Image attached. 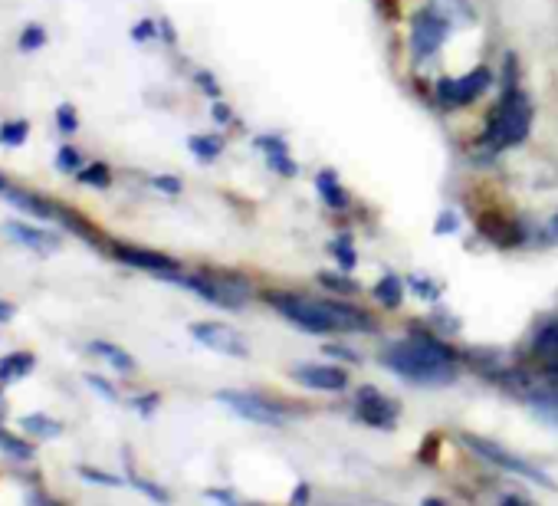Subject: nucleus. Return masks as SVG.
Instances as JSON below:
<instances>
[{"label": "nucleus", "mask_w": 558, "mask_h": 506, "mask_svg": "<svg viewBox=\"0 0 558 506\" xmlns=\"http://www.w3.org/2000/svg\"><path fill=\"white\" fill-rule=\"evenodd\" d=\"M263 299L270 303L289 326H296L309 336H335V332H375V316L355 303L332 296H309V293H286L266 290Z\"/></svg>", "instance_id": "f257e3e1"}, {"label": "nucleus", "mask_w": 558, "mask_h": 506, "mask_svg": "<svg viewBox=\"0 0 558 506\" xmlns=\"http://www.w3.org/2000/svg\"><path fill=\"white\" fill-rule=\"evenodd\" d=\"M381 362L398 378L421 388H444L453 385L460 375V359L444 339L430 336V332L414 329L408 339L394 342L381 355Z\"/></svg>", "instance_id": "f03ea898"}, {"label": "nucleus", "mask_w": 558, "mask_h": 506, "mask_svg": "<svg viewBox=\"0 0 558 506\" xmlns=\"http://www.w3.org/2000/svg\"><path fill=\"white\" fill-rule=\"evenodd\" d=\"M509 76L503 79V99L496 102V109L490 112V122L480 135V145L486 152H506V148H516L529 138L532 129V102L526 92L519 89V66L516 56H506Z\"/></svg>", "instance_id": "7ed1b4c3"}, {"label": "nucleus", "mask_w": 558, "mask_h": 506, "mask_svg": "<svg viewBox=\"0 0 558 506\" xmlns=\"http://www.w3.org/2000/svg\"><path fill=\"white\" fill-rule=\"evenodd\" d=\"M171 283L184 286L194 296H201L204 303H211L217 309H243L250 303L253 286L237 273H224V270H197V273H171Z\"/></svg>", "instance_id": "20e7f679"}, {"label": "nucleus", "mask_w": 558, "mask_h": 506, "mask_svg": "<svg viewBox=\"0 0 558 506\" xmlns=\"http://www.w3.org/2000/svg\"><path fill=\"white\" fill-rule=\"evenodd\" d=\"M460 441L467 444L470 451H473L476 457H480V460H486V464L506 470V474L526 477V480H532V483H539V487H552V477L545 474L542 467H536V464H532V460H526V457L513 454L509 447L496 444V441H486V437H476V434H463Z\"/></svg>", "instance_id": "39448f33"}, {"label": "nucleus", "mask_w": 558, "mask_h": 506, "mask_svg": "<svg viewBox=\"0 0 558 506\" xmlns=\"http://www.w3.org/2000/svg\"><path fill=\"white\" fill-rule=\"evenodd\" d=\"M450 30H453L450 23L440 17L430 4L417 10V14L411 17V30H408V50L414 56V63L434 60V56L444 50Z\"/></svg>", "instance_id": "423d86ee"}, {"label": "nucleus", "mask_w": 558, "mask_h": 506, "mask_svg": "<svg viewBox=\"0 0 558 506\" xmlns=\"http://www.w3.org/2000/svg\"><path fill=\"white\" fill-rule=\"evenodd\" d=\"M217 401L234 414H240V418L263 424V428H283V424L289 421V411L283 405H276V401L263 398V395H253V391L224 388V391H217Z\"/></svg>", "instance_id": "0eeeda50"}, {"label": "nucleus", "mask_w": 558, "mask_h": 506, "mask_svg": "<svg viewBox=\"0 0 558 506\" xmlns=\"http://www.w3.org/2000/svg\"><path fill=\"white\" fill-rule=\"evenodd\" d=\"M493 86V73L490 66H476L470 73L453 76V79H440L437 83V99L444 102L447 109H463L473 106L476 99L486 96V89Z\"/></svg>", "instance_id": "6e6552de"}, {"label": "nucleus", "mask_w": 558, "mask_h": 506, "mask_svg": "<svg viewBox=\"0 0 558 506\" xmlns=\"http://www.w3.org/2000/svg\"><path fill=\"white\" fill-rule=\"evenodd\" d=\"M355 418L362 424H368V428L391 431L401 418V405L394 398H388L381 388L362 385L355 391Z\"/></svg>", "instance_id": "1a4fd4ad"}, {"label": "nucleus", "mask_w": 558, "mask_h": 506, "mask_svg": "<svg viewBox=\"0 0 558 506\" xmlns=\"http://www.w3.org/2000/svg\"><path fill=\"white\" fill-rule=\"evenodd\" d=\"M191 336L201 342L204 349H211L217 355H230V359H247L250 355L247 339H243L237 329L224 326V322H194Z\"/></svg>", "instance_id": "9d476101"}, {"label": "nucleus", "mask_w": 558, "mask_h": 506, "mask_svg": "<svg viewBox=\"0 0 558 506\" xmlns=\"http://www.w3.org/2000/svg\"><path fill=\"white\" fill-rule=\"evenodd\" d=\"M112 253H115V260L125 263V267L151 273V276H161V280H168L171 273L181 270V263L174 260V257H168V253L145 250V247H135V244H115Z\"/></svg>", "instance_id": "9b49d317"}, {"label": "nucleus", "mask_w": 558, "mask_h": 506, "mask_svg": "<svg viewBox=\"0 0 558 506\" xmlns=\"http://www.w3.org/2000/svg\"><path fill=\"white\" fill-rule=\"evenodd\" d=\"M293 378L299 385L312 391H345L348 388V372L339 365H322V362H302L293 368Z\"/></svg>", "instance_id": "f8f14e48"}, {"label": "nucleus", "mask_w": 558, "mask_h": 506, "mask_svg": "<svg viewBox=\"0 0 558 506\" xmlns=\"http://www.w3.org/2000/svg\"><path fill=\"white\" fill-rule=\"evenodd\" d=\"M4 237L14 240V244H20V247L33 250V253H56L63 247L60 234L43 230V227H33V224H23V221H7L4 224Z\"/></svg>", "instance_id": "ddd939ff"}, {"label": "nucleus", "mask_w": 558, "mask_h": 506, "mask_svg": "<svg viewBox=\"0 0 558 506\" xmlns=\"http://www.w3.org/2000/svg\"><path fill=\"white\" fill-rule=\"evenodd\" d=\"M0 198H7L14 207H20V211H27L33 217H43V221H60V217H63V207L40 198V194H30V191H20V188H7Z\"/></svg>", "instance_id": "4468645a"}, {"label": "nucleus", "mask_w": 558, "mask_h": 506, "mask_svg": "<svg viewBox=\"0 0 558 506\" xmlns=\"http://www.w3.org/2000/svg\"><path fill=\"white\" fill-rule=\"evenodd\" d=\"M257 148L266 155V165H270L276 175H283V178H293L296 175V161H293V155H289V148H286V142L279 135H260L257 138Z\"/></svg>", "instance_id": "2eb2a0df"}, {"label": "nucleus", "mask_w": 558, "mask_h": 506, "mask_svg": "<svg viewBox=\"0 0 558 506\" xmlns=\"http://www.w3.org/2000/svg\"><path fill=\"white\" fill-rule=\"evenodd\" d=\"M86 349H89L92 355H99L102 362H109V365L115 368V372H125V375H129V372H135V368H138V362L132 359V355L125 352V349H119L115 342L96 339V342H89Z\"/></svg>", "instance_id": "dca6fc26"}, {"label": "nucleus", "mask_w": 558, "mask_h": 506, "mask_svg": "<svg viewBox=\"0 0 558 506\" xmlns=\"http://www.w3.org/2000/svg\"><path fill=\"white\" fill-rule=\"evenodd\" d=\"M316 191H319V198L332 207V211H342V207H348V191L342 188V181L335 171H319L316 175Z\"/></svg>", "instance_id": "f3484780"}, {"label": "nucleus", "mask_w": 558, "mask_h": 506, "mask_svg": "<svg viewBox=\"0 0 558 506\" xmlns=\"http://www.w3.org/2000/svg\"><path fill=\"white\" fill-rule=\"evenodd\" d=\"M33 365H37V359H33L30 352H7V355H0V385L17 382V378H27L33 372Z\"/></svg>", "instance_id": "a211bd4d"}, {"label": "nucleus", "mask_w": 558, "mask_h": 506, "mask_svg": "<svg viewBox=\"0 0 558 506\" xmlns=\"http://www.w3.org/2000/svg\"><path fill=\"white\" fill-rule=\"evenodd\" d=\"M532 355H536L539 362H549V365L558 362V319L545 322V326L539 329V336L532 339Z\"/></svg>", "instance_id": "6ab92c4d"}, {"label": "nucleus", "mask_w": 558, "mask_h": 506, "mask_svg": "<svg viewBox=\"0 0 558 506\" xmlns=\"http://www.w3.org/2000/svg\"><path fill=\"white\" fill-rule=\"evenodd\" d=\"M430 7H434L437 14L450 23V27H460V23H470L473 14H476L473 0H430Z\"/></svg>", "instance_id": "aec40b11"}, {"label": "nucleus", "mask_w": 558, "mask_h": 506, "mask_svg": "<svg viewBox=\"0 0 558 506\" xmlns=\"http://www.w3.org/2000/svg\"><path fill=\"white\" fill-rule=\"evenodd\" d=\"M20 428L27 431L30 437H43V441H53V437H60L63 434V421H56L50 418V414H23V421H20Z\"/></svg>", "instance_id": "412c9836"}, {"label": "nucleus", "mask_w": 558, "mask_h": 506, "mask_svg": "<svg viewBox=\"0 0 558 506\" xmlns=\"http://www.w3.org/2000/svg\"><path fill=\"white\" fill-rule=\"evenodd\" d=\"M375 299L385 309H398L401 306V299H404V283H401V276L398 273H385L381 280L375 283Z\"/></svg>", "instance_id": "4be33fe9"}, {"label": "nucleus", "mask_w": 558, "mask_h": 506, "mask_svg": "<svg viewBox=\"0 0 558 506\" xmlns=\"http://www.w3.org/2000/svg\"><path fill=\"white\" fill-rule=\"evenodd\" d=\"M188 148H191L194 158L214 161L220 152H224V138H220V135H191L188 138Z\"/></svg>", "instance_id": "5701e85b"}, {"label": "nucleus", "mask_w": 558, "mask_h": 506, "mask_svg": "<svg viewBox=\"0 0 558 506\" xmlns=\"http://www.w3.org/2000/svg\"><path fill=\"white\" fill-rule=\"evenodd\" d=\"M30 138V122L27 119H10L0 125V145L4 148H20Z\"/></svg>", "instance_id": "b1692460"}, {"label": "nucleus", "mask_w": 558, "mask_h": 506, "mask_svg": "<svg viewBox=\"0 0 558 506\" xmlns=\"http://www.w3.org/2000/svg\"><path fill=\"white\" fill-rule=\"evenodd\" d=\"M0 451H4L7 457H14V460H30L33 444L23 441V437H17V434H10L4 424H0Z\"/></svg>", "instance_id": "393cba45"}, {"label": "nucleus", "mask_w": 558, "mask_h": 506, "mask_svg": "<svg viewBox=\"0 0 558 506\" xmlns=\"http://www.w3.org/2000/svg\"><path fill=\"white\" fill-rule=\"evenodd\" d=\"M76 178L83 184H92V188H109L112 184V171L106 161H89V165H83L76 171Z\"/></svg>", "instance_id": "a878e982"}, {"label": "nucleus", "mask_w": 558, "mask_h": 506, "mask_svg": "<svg viewBox=\"0 0 558 506\" xmlns=\"http://www.w3.org/2000/svg\"><path fill=\"white\" fill-rule=\"evenodd\" d=\"M332 257H335V263H339V270L352 273L358 267V253H355L352 237H335L332 240Z\"/></svg>", "instance_id": "bb28decb"}, {"label": "nucleus", "mask_w": 558, "mask_h": 506, "mask_svg": "<svg viewBox=\"0 0 558 506\" xmlns=\"http://www.w3.org/2000/svg\"><path fill=\"white\" fill-rule=\"evenodd\" d=\"M319 283L322 286H329V290L335 293V296H355L358 290H362V286H358L355 280H348V273L345 270H339V276H335V273H319Z\"/></svg>", "instance_id": "cd10ccee"}, {"label": "nucleus", "mask_w": 558, "mask_h": 506, "mask_svg": "<svg viewBox=\"0 0 558 506\" xmlns=\"http://www.w3.org/2000/svg\"><path fill=\"white\" fill-rule=\"evenodd\" d=\"M86 161H83V152H79V148H73V145H63L60 152H56V168L63 171V175H76L79 168H83Z\"/></svg>", "instance_id": "c85d7f7f"}, {"label": "nucleus", "mask_w": 558, "mask_h": 506, "mask_svg": "<svg viewBox=\"0 0 558 506\" xmlns=\"http://www.w3.org/2000/svg\"><path fill=\"white\" fill-rule=\"evenodd\" d=\"M17 46H20L23 53H37V50H43V46H46V30L37 27V23H30V27L20 33Z\"/></svg>", "instance_id": "c756f323"}, {"label": "nucleus", "mask_w": 558, "mask_h": 506, "mask_svg": "<svg viewBox=\"0 0 558 506\" xmlns=\"http://www.w3.org/2000/svg\"><path fill=\"white\" fill-rule=\"evenodd\" d=\"M56 129H60L63 135H76V129H79V115L69 102H63V106L56 109Z\"/></svg>", "instance_id": "7c9ffc66"}, {"label": "nucleus", "mask_w": 558, "mask_h": 506, "mask_svg": "<svg viewBox=\"0 0 558 506\" xmlns=\"http://www.w3.org/2000/svg\"><path fill=\"white\" fill-rule=\"evenodd\" d=\"M76 474L83 477L86 483H99V487H122V477H112V474H102V470H92V467H76Z\"/></svg>", "instance_id": "2f4dec72"}, {"label": "nucleus", "mask_w": 558, "mask_h": 506, "mask_svg": "<svg viewBox=\"0 0 558 506\" xmlns=\"http://www.w3.org/2000/svg\"><path fill=\"white\" fill-rule=\"evenodd\" d=\"M460 230V217L457 211H440L437 221H434V234L437 237H447V234H457Z\"/></svg>", "instance_id": "473e14b6"}, {"label": "nucleus", "mask_w": 558, "mask_h": 506, "mask_svg": "<svg viewBox=\"0 0 558 506\" xmlns=\"http://www.w3.org/2000/svg\"><path fill=\"white\" fill-rule=\"evenodd\" d=\"M129 483L135 490H142L145 497H151V500H158V503H168L171 497H168V490H161V487H155V483L151 480H142V477H135V474H129Z\"/></svg>", "instance_id": "72a5a7b5"}, {"label": "nucleus", "mask_w": 558, "mask_h": 506, "mask_svg": "<svg viewBox=\"0 0 558 506\" xmlns=\"http://www.w3.org/2000/svg\"><path fill=\"white\" fill-rule=\"evenodd\" d=\"M194 83L201 86L204 96L220 99V83H217V76H214V73H207V69H197V73H194Z\"/></svg>", "instance_id": "f704fd0d"}, {"label": "nucleus", "mask_w": 558, "mask_h": 506, "mask_svg": "<svg viewBox=\"0 0 558 506\" xmlns=\"http://www.w3.org/2000/svg\"><path fill=\"white\" fill-rule=\"evenodd\" d=\"M86 385H89V388H96L102 398L112 401V405H115V401H119V391H115V385H109L102 375H86Z\"/></svg>", "instance_id": "c9c22d12"}, {"label": "nucleus", "mask_w": 558, "mask_h": 506, "mask_svg": "<svg viewBox=\"0 0 558 506\" xmlns=\"http://www.w3.org/2000/svg\"><path fill=\"white\" fill-rule=\"evenodd\" d=\"M158 37V23L155 20H138L132 27V40L135 43H145V40H155Z\"/></svg>", "instance_id": "e433bc0d"}, {"label": "nucleus", "mask_w": 558, "mask_h": 506, "mask_svg": "<svg viewBox=\"0 0 558 506\" xmlns=\"http://www.w3.org/2000/svg\"><path fill=\"white\" fill-rule=\"evenodd\" d=\"M411 290L414 293H421V299H437L440 296V286L434 280H421V276H411Z\"/></svg>", "instance_id": "4c0bfd02"}, {"label": "nucleus", "mask_w": 558, "mask_h": 506, "mask_svg": "<svg viewBox=\"0 0 558 506\" xmlns=\"http://www.w3.org/2000/svg\"><path fill=\"white\" fill-rule=\"evenodd\" d=\"M151 188H158L161 194H181V178H174V175H155V178H151Z\"/></svg>", "instance_id": "58836bf2"}, {"label": "nucleus", "mask_w": 558, "mask_h": 506, "mask_svg": "<svg viewBox=\"0 0 558 506\" xmlns=\"http://www.w3.org/2000/svg\"><path fill=\"white\" fill-rule=\"evenodd\" d=\"M158 395H142V398H132V408L138 411V414H145V418H148V414H155V408H158Z\"/></svg>", "instance_id": "ea45409f"}, {"label": "nucleus", "mask_w": 558, "mask_h": 506, "mask_svg": "<svg viewBox=\"0 0 558 506\" xmlns=\"http://www.w3.org/2000/svg\"><path fill=\"white\" fill-rule=\"evenodd\" d=\"M211 115H214V122H220V125H230V122H234V115H230V106H227V102H220V99H214Z\"/></svg>", "instance_id": "a19ab883"}, {"label": "nucleus", "mask_w": 558, "mask_h": 506, "mask_svg": "<svg viewBox=\"0 0 558 506\" xmlns=\"http://www.w3.org/2000/svg\"><path fill=\"white\" fill-rule=\"evenodd\" d=\"M204 497L207 500H217V503H234V493H230V490H207Z\"/></svg>", "instance_id": "79ce46f5"}, {"label": "nucleus", "mask_w": 558, "mask_h": 506, "mask_svg": "<svg viewBox=\"0 0 558 506\" xmlns=\"http://www.w3.org/2000/svg\"><path fill=\"white\" fill-rule=\"evenodd\" d=\"M329 355H335V359H348V362H358V355L355 352H345L342 345H329V349H325Z\"/></svg>", "instance_id": "37998d69"}, {"label": "nucleus", "mask_w": 558, "mask_h": 506, "mask_svg": "<svg viewBox=\"0 0 558 506\" xmlns=\"http://www.w3.org/2000/svg\"><path fill=\"white\" fill-rule=\"evenodd\" d=\"M289 500H293V503H306L309 500V487H306V483H299V487L289 493Z\"/></svg>", "instance_id": "c03bdc74"}, {"label": "nucleus", "mask_w": 558, "mask_h": 506, "mask_svg": "<svg viewBox=\"0 0 558 506\" xmlns=\"http://www.w3.org/2000/svg\"><path fill=\"white\" fill-rule=\"evenodd\" d=\"M17 316V306H10V303H4V299H0V322H10Z\"/></svg>", "instance_id": "a18cd8bd"}, {"label": "nucleus", "mask_w": 558, "mask_h": 506, "mask_svg": "<svg viewBox=\"0 0 558 506\" xmlns=\"http://www.w3.org/2000/svg\"><path fill=\"white\" fill-rule=\"evenodd\" d=\"M158 33H161V37H165V43H174V30H171V23H168V20H161V23H158Z\"/></svg>", "instance_id": "49530a36"}, {"label": "nucleus", "mask_w": 558, "mask_h": 506, "mask_svg": "<svg viewBox=\"0 0 558 506\" xmlns=\"http://www.w3.org/2000/svg\"><path fill=\"white\" fill-rule=\"evenodd\" d=\"M10 188V181H7V175H0V194H4Z\"/></svg>", "instance_id": "de8ad7c7"}, {"label": "nucleus", "mask_w": 558, "mask_h": 506, "mask_svg": "<svg viewBox=\"0 0 558 506\" xmlns=\"http://www.w3.org/2000/svg\"><path fill=\"white\" fill-rule=\"evenodd\" d=\"M7 414V405H4V391H0V418Z\"/></svg>", "instance_id": "09e8293b"}, {"label": "nucleus", "mask_w": 558, "mask_h": 506, "mask_svg": "<svg viewBox=\"0 0 558 506\" xmlns=\"http://www.w3.org/2000/svg\"><path fill=\"white\" fill-rule=\"evenodd\" d=\"M552 375H555V378H558V362H555V365H552Z\"/></svg>", "instance_id": "8fccbe9b"}]
</instances>
